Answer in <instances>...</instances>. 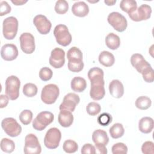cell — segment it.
Listing matches in <instances>:
<instances>
[{
    "mask_svg": "<svg viewBox=\"0 0 154 154\" xmlns=\"http://www.w3.org/2000/svg\"><path fill=\"white\" fill-rule=\"evenodd\" d=\"M68 59L67 67L70 71L72 72H79L84 68L82 61V53L81 51L76 47H72L67 53Z\"/></svg>",
    "mask_w": 154,
    "mask_h": 154,
    "instance_id": "cell-1",
    "label": "cell"
},
{
    "mask_svg": "<svg viewBox=\"0 0 154 154\" xmlns=\"http://www.w3.org/2000/svg\"><path fill=\"white\" fill-rule=\"evenodd\" d=\"M18 20L13 17L5 18L2 23V33L7 40H13L16 37L18 30Z\"/></svg>",
    "mask_w": 154,
    "mask_h": 154,
    "instance_id": "cell-2",
    "label": "cell"
},
{
    "mask_svg": "<svg viewBox=\"0 0 154 154\" xmlns=\"http://www.w3.org/2000/svg\"><path fill=\"white\" fill-rule=\"evenodd\" d=\"M20 81L14 75L8 76L5 81V94L11 100L17 99L19 96Z\"/></svg>",
    "mask_w": 154,
    "mask_h": 154,
    "instance_id": "cell-3",
    "label": "cell"
},
{
    "mask_svg": "<svg viewBox=\"0 0 154 154\" xmlns=\"http://www.w3.org/2000/svg\"><path fill=\"white\" fill-rule=\"evenodd\" d=\"M54 35L57 42L63 46L69 45L72 40L67 26L63 24H59L55 26L54 30Z\"/></svg>",
    "mask_w": 154,
    "mask_h": 154,
    "instance_id": "cell-4",
    "label": "cell"
},
{
    "mask_svg": "<svg viewBox=\"0 0 154 154\" xmlns=\"http://www.w3.org/2000/svg\"><path fill=\"white\" fill-rule=\"evenodd\" d=\"M60 94L58 87L54 84L46 85L42 90L41 99L46 104L51 105L55 102Z\"/></svg>",
    "mask_w": 154,
    "mask_h": 154,
    "instance_id": "cell-5",
    "label": "cell"
},
{
    "mask_svg": "<svg viewBox=\"0 0 154 154\" xmlns=\"http://www.w3.org/2000/svg\"><path fill=\"white\" fill-rule=\"evenodd\" d=\"M54 119V114L49 111H42L32 121V127L37 131H43Z\"/></svg>",
    "mask_w": 154,
    "mask_h": 154,
    "instance_id": "cell-6",
    "label": "cell"
},
{
    "mask_svg": "<svg viewBox=\"0 0 154 154\" xmlns=\"http://www.w3.org/2000/svg\"><path fill=\"white\" fill-rule=\"evenodd\" d=\"M61 133L57 128H50L46 133L44 138V144L49 149H55L60 144Z\"/></svg>",
    "mask_w": 154,
    "mask_h": 154,
    "instance_id": "cell-7",
    "label": "cell"
},
{
    "mask_svg": "<svg viewBox=\"0 0 154 154\" xmlns=\"http://www.w3.org/2000/svg\"><path fill=\"white\" fill-rule=\"evenodd\" d=\"M1 126L4 132L11 137H17L22 132L21 126L12 117L4 119L1 122Z\"/></svg>",
    "mask_w": 154,
    "mask_h": 154,
    "instance_id": "cell-8",
    "label": "cell"
},
{
    "mask_svg": "<svg viewBox=\"0 0 154 154\" xmlns=\"http://www.w3.org/2000/svg\"><path fill=\"white\" fill-rule=\"evenodd\" d=\"M23 152L25 154H39L41 153V146L38 138L34 134H29L26 135Z\"/></svg>",
    "mask_w": 154,
    "mask_h": 154,
    "instance_id": "cell-9",
    "label": "cell"
},
{
    "mask_svg": "<svg viewBox=\"0 0 154 154\" xmlns=\"http://www.w3.org/2000/svg\"><path fill=\"white\" fill-rule=\"evenodd\" d=\"M107 20L109 24L118 32H123L127 28L128 22L126 19L119 12H112L109 13Z\"/></svg>",
    "mask_w": 154,
    "mask_h": 154,
    "instance_id": "cell-10",
    "label": "cell"
},
{
    "mask_svg": "<svg viewBox=\"0 0 154 154\" xmlns=\"http://www.w3.org/2000/svg\"><path fill=\"white\" fill-rule=\"evenodd\" d=\"M91 88L90 96L94 100H99L103 98L105 94L103 79H94L90 81Z\"/></svg>",
    "mask_w": 154,
    "mask_h": 154,
    "instance_id": "cell-11",
    "label": "cell"
},
{
    "mask_svg": "<svg viewBox=\"0 0 154 154\" xmlns=\"http://www.w3.org/2000/svg\"><path fill=\"white\" fill-rule=\"evenodd\" d=\"M20 45L22 51L26 54H31L35 51V40L34 36L29 32H24L19 37Z\"/></svg>",
    "mask_w": 154,
    "mask_h": 154,
    "instance_id": "cell-12",
    "label": "cell"
},
{
    "mask_svg": "<svg viewBox=\"0 0 154 154\" xmlns=\"http://www.w3.org/2000/svg\"><path fill=\"white\" fill-rule=\"evenodd\" d=\"M152 8L147 4H142L133 13L128 14L131 19L135 22L147 20L150 17Z\"/></svg>",
    "mask_w": 154,
    "mask_h": 154,
    "instance_id": "cell-13",
    "label": "cell"
},
{
    "mask_svg": "<svg viewBox=\"0 0 154 154\" xmlns=\"http://www.w3.org/2000/svg\"><path fill=\"white\" fill-rule=\"evenodd\" d=\"M49 64L55 69L62 67L65 63V52L61 48H55L51 53Z\"/></svg>",
    "mask_w": 154,
    "mask_h": 154,
    "instance_id": "cell-14",
    "label": "cell"
},
{
    "mask_svg": "<svg viewBox=\"0 0 154 154\" xmlns=\"http://www.w3.org/2000/svg\"><path fill=\"white\" fill-rule=\"evenodd\" d=\"M80 98L75 93H69L67 94L63 99V102L60 105V110H67L70 112L74 111L76 106L79 103Z\"/></svg>",
    "mask_w": 154,
    "mask_h": 154,
    "instance_id": "cell-15",
    "label": "cell"
},
{
    "mask_svg": "<svg viewBox=\"0 0 154 154\" xmlns=\"http://www.w3.org/2000/svg\"><path fill=\"white\" fill-rule=\"evenodd\" d=\"M33 23L35 26L37 31L41 34H48L51 29L52 24L47 17L42 14H38L34 17Z\"/></svg>",
    "mask_w": 154,
    "mask_h": 154,
    "instance_id": "cell-16",
    "label": "cell"
},
{
    "mask_svg": "<svg viewBox=\"0 0 154 154\" xmlns=\"http://www.w3.org/2000/svg\"><path fill=\"white\" fill-rule=\"evenodd\" d=\"M18 49L13 44H5L1 48V56L5 61H13L18 56Z\"/></svg>",
    "mask_w": 154,
    "mask_h": 154,
    "instance_id": "cell-17",
    "label": "cell"
},
{
    "mask_svg": "<svg viewBox=\"0 0 154 154\" xmlns=\"http://www.w3.org/2000/svg\"><path fill=\"white\" fill-rule=\"evenodd\" d=\"M131 63L136 69L138 72H141L151 65L144 59L143 56L140 54H134L131 57Z\"/></svg>",
    "mask_w": 154,
    "mask_h": 154,
    "instance_id": "cell-18",
    "label": "cell"
},
{
    "mask_svg": "<svg viewBox=\"0 0 154 154\" xmlns=\"http://www.w3.org/2000/svg\"><path fill=\"white\" fill-rule=\"evenodd\" d=\"M109 91L113 97L121 98L124 94L123 85L119 80L114 79L109 84Z\"/></svg>",
    "mask_w": 154,
    "mask_h": 154,
    "instance_id": "cell-19",
    "label": "cell"
},
{
    "mask_svg": "<svg viewBox=\"0 0 154 154\" xmlns=\"http://www.w3.org/2000/svg\"><path fill=\"white\" fill-rule=\"evenodd\" d=\"M72 11L75 16L83 17L88 14L89 7L85 2L78 1L75 2L72 5Z\"/></svg>",
    "mask_w": 154,
    "mask_h": 154,
    "instance_id": "cell-20",
    "label": "cell"
},
{
    "mask_svg": "<svg viewBox=\"0 0 154 154\" xmlns=\"http://www.w3.org/2000/svg\"><path fill=\"white\" fill-rule=\"evenodd\" d=\"M59 124L64 127H70L73 122V116L72 112L67 110H61L58 117Z\"/></svg>",
    "mask_w": 154,
    "mask_h": 154,
    "instance_id": "cell-21",
    "label": "cell"
},
{
    "mask_svg": "<svg viewBox=\"0 0 154 154\" xmlns=\"http://www.w3.org/2000/svg\"><path fill=\"white\" fill-rule=\"evenodd\" d=\"M92 140L95 145L106 146L109 142L107 133L102 129H97L92 134Z\"/></svg>",
    "mask_w": 154,
    "mask_h": 154,
    "instance_id": "cell-22",
    "label": "cell"
},
{
    "mask_svg": "<svg viewBox=\"0 0 154 154\" xmlns=\"http://www.w3.org/2000/svg\"><path fill=\"white\" fill-rule=\"evenodd\" d=\"M153 120L149 117H144L141 118L138 122V129L140 132L144 134L151 132L153 129Z\"/></svg>",
    "mask_w": 154,
    "mask_h": 154,
    "instance_id": "cell-23",
    "label": "cell"
},
{
    "mask_svg": "<svg viewBox=\"0 0 154 154\" xmlns=\"http://www.w3.org/2000/svg\"><path fill=\"white\" fill-rule=\"evenodd\" d=\"M99 61L105 67H111L115 63V58L112 53L103 51L99 55Z\"/></svg>",
    "mask_w": 154,
    "mask_h": 154,
    "instance_id": "cell-24",
    "label": "cell"
},
{
    "mask_svg": "<svg viewBox=\"0 0 154 154\" xmlns=\"http://www.w3.org/2000/svg\"><path fill=\"white\" fill-rule=\"evenodd\" d=\"M105 44L109 49L116 50L120 45V37L113 32L109 33L105 37Z\"/></svg>",
    "mask_w": 154,
    "mask_h": 154,
    "instance_id": "cell-25",
    "label": "cell"
},
{
    "mask_svg": "<svg viewBox=\"0 0 154 154\" xmlns=\"http://www.w3.org/2000/svg\"><path fill=\"white\" fill-rule=\"evenodd\" d=\"M87 87L85 79L80 76L74 77L71 81V88L75 92L81 93Z\"/></svg>",
    "mask_w": 154,
    "mask_h": 154,
    "instance_id": "cell-26",
    "label": "cell"
},
{
    "mask_svg": "<svg viewBox=\"0 0 154 154\" xmlns=\"http://www.w3.org/2000/svg\"><path fill=\"white\" fill-rule=\"evenodd\" d=\"M120 7L122 11L129 14L137 8V4L134 0H122L120 3Z\"/></svg>",
    "mask_w": 154,
    "mask_h": 154,
    "instance_id": "cell-27",
    "label": "cell"
},
{
    "mask_svg": "<svg viewBox=\"0 0 154 154\" xmlns=\"http://www.w3.org/2000/svg\"><path fill=\"white\" fill-rule=\"evenodd\" d=\"M111 137L112 138L117 139L122 137L125 133V129L122 124L117 123L114 124L109 130Z\"/></svg>",
    "mask_w": 154,
    "mask_h": 154,
    "instance_id": "cell-28",
    "label": "cell"
},
{
    "mask_svg": "<svg viewBox=\"0 0 154 154\" xmlns=\"http://www.w3.org/2000/svg\"><path fill=\"white\" fill-rule=\"evenodd\" d=\"M152 105L151 99L144 96L138 97L135 101V106L137 108L141 110L147 109Z\"/></svg>",
    "mask_w": 154,
    "mask_h": 154,
    "instance_id": "cell-29",
    "label": "cell"
},
{
    "mask_svg": "<svg viewBox=\"0 0 154 154\" xmlns=\"http://www.w3.org/2000/svg\"><path fill=\"white\" fill-rule=\"evenodd\" d=\"M1 149L5 153H11L15 149L14 142L7 138H4L1 140L0 143Z\"/></svg>",
    "mask_w": 154,
    "mask_h": 154,
    "instance_id": "cell-30",
    "label": "cell"
},
{
    "mask_svg": "<svg viewBox=\"0 0 154 154\" xmlns=\"http://www.w3.org/2000/svg\"><path fill=\"white\" fill-rule=\"evenodd\" d=\"M38 91L37 87L32 83H27L23 87V93L28 97L35 96Z\"/></svg>",
    "mask_w": 154,
    "mask_h": 154,
    "instance_id": "cell-31",
    "label": "cell"
},
{
    "mask_svg": "<svg viewBox=\"0 0 154 154\" xmlns=\"http://www.w3.org/2000/svg\"><path fill=\"white\" fill-rule=\"evenodd\" d=\"M64 151L67 153H72L76 152L78 149V144L72 140H66L63 146Z\"/></svg>",
    "mask_w": 154,
    "mask_h": 154,
    "instance_id": "cell-32",
    "label": "cell"
},
{
    "mask_svg": "<svg viewBox=\"0 0 154 154\" xmlns=\"http://www.w3.org/2000/svg\"><path fill=\"white\" fill-rule=\"evenodd\" d=\"M69 9V4L65 0H58L55 5V11L59 14H65Z\"/></svg>",
    "mask_w": 154,
    "mask_h": 154,
    "instance_id": "cell-33",
    "label": "cell"
},
{
    "mask_svg": "<svg viewBox=\"0 0 154 154\" xmlns=\"http://www.w3.org/2000/svg\"><path fill=\"white\" fill-rule=\"evenodd\" d=\"M103 71L99 67H93L88 72V77L90 81L94 79H103Z\"/></svg>",
    "mask_w": 154,
    "mask_h": 154,
    "instance_id": "cell-34",
    "label": "cell"
},
{
    "mask_svg": "<svg viewBox=\"0 0 154 154\" xmlns=\"http://www.w3.org/2000/svg\"><path fill=\"white\" fill-rule=\"evenodd\" d=\"M86 111L88 114L91 116H94L98 114L101 111L100 105L94 102H90L86 106Z\"/></svg>",
    "mask_w": 154,
    "mask_h": 154,
    "instance_id": "cell-35",
    "label": "cell"
},
{
    "mask_svg": "<svg viewBox=\"0 0 154 154\" xmlns=\"http://www.w3.org/2000/svg\"><path fill=\"white\" fill-rule=\"evenodd\" d=\"M19 119L23 125H28L32 121V112L30 110L25 109L20 112Z\"/></svg>",
    "mask_w": 154,
    "mask_h": 154,
    "instance_id": "cell-36",
    "label": "cell"
},
{
    "mask_svg": "<svg viewBox=\"0 0 154 154\" xmlns=\"http://www.w3.org/2000/svg\"><path fill=\"white\" fill-rule=\"evenodd\" d=\"M111 151L113 154H126L128 153V147L123 143H117L112 146Z\"/></svg>",
    "mask_w": 154,
    "mask_h": 154,
    "instance_id": "cell-37",
    "label": "cell"
},
{
    "mask_svg": "<svg viewBox=\"0 0 154 154\" xmlns=\"http://www.w3.org/2000/svg\"><path fill=\"white\" fill-rule=\"evenodd\" d=\"M53 75L52 70L47 67H44L40 70L39 77L43 81H48L50 80Z\"/></svg>",
    "mask_w": 154,
    "mask_h": 154,
    "instance_id": "cell-38",
    "label": "cell"
},
{
    "mask_svg": "<svg viewBox=\"0 0 154 154\" xmlns=\"http://www.w3.org/2000/svg\"><path fill=\"white\" fill-rule=\"evenodd\" d=\"M112 120V116L107 112H103L97 117L98 123L103 126H108L109 123H111Z\"/></svg>",
    "mask_w": 154,
    "mask_h": 154,
    "instance_id": "cell-39",
    "label": "cell"
},
{
    "mask_svg": "<svg viewBox=\"0 0 154 154\" xmlns=\"http://www.w3.org/2000/svg\"><path fill=\"white\" fill-rule=\"evenodd\" d=\"M142 76L143 79L146 82H153L154 80V76H153V69L151 66H149L145 70H144L142 73Z\"/></svg>",
    "mask_w": 154,
    "mask_h": 154,
    "instance_id": "cell-40",
    "label": "cell"
},
{
    "mask_svg": "<svg viewBox=\"0 0 154 154\" xmlns=\"http://www.w3.org/2000/svg\"><path fill=\"white\" fill-rule=\"evenodd\" d=\"M141 151L144 154L154 153V144L152 141H147L144 142L141 146Z\"/></svg>",
    "mask_w": 154,
    "mask_h": 154,
    "instance_id": "cell-41",
    "label": "cell"
},
{
    "mask_svg": "<svg viewBox=\"0 0 154 154\" xmlns=\"http://www.w3.org/2000/svg\"><path fill=\"white\" fill-rule=\"evenodd\" d=\"M11 11V7L6 1H1L0 4V16H3Z\"/></svg>",
    "mask_w": 154,
    "mask_h": 154,
    "instance_id": "cell-42",
    "label": "cell"
},
{
    "mask_svg": "<svg viewBox=\"0 0 154 154\" xmlns=\"http://www.w3.org/2000/svg\"><path fill=\"white\" fill-rule=\"evenodd\" d=\"M81 152L83 154H94L96 153L95 147L90 143L85 144L82 147Z\"/></svg>",
    "mask_w": 154,
    "mask_h": 154,
    "instance_id": "cell-43",
    "label": "cell"
},
{
    "mask_svg": "<svg viewBox=\"0 0 154 154\" xmlns=\"http://www.w3.org/2000/svg\"><path fill=\"white\" fill-rule=\"evenodd\" d=\"M9 98L7 95H4V94H1L0 96V108H3L5 106H7V105L8 103V100H9Z\"/></svg>",
    "mask_w": 154,
    "mask_h": 154,
    "instance_id": "cell-44",
    "label": "cell"
},
{
    "mask_svg": "<svg viewBox=\"0 0 154 154\" xmlns=\"http://www.w3.org/2000/svg\"><path fill=\"white\" fill-rule=\"evenodd\" d=\"M95 150L96 153H101V154H106L107 149L106 148V146L104 145H95Z\"/></svg>",
    "mask_w": 154,
    "mask_h": 154,
    "instance_id": "cell-45",
    "label": "cell"
},
{
    "mask_svg": "<svg viewBox=\"0 0 154 154\" xmlns=\"http://www.w3.org/2000/svg\"><path fill=\"white\" fill-rule=\"evenodd\" d=\"M11 2L16 5H22L25 4L26 2H27V1H18V0L13 1V0H12Z\"/></svg>",
    "mask_w": 154,
    "mask_h": 154,
    "instance_id": "cell-46",
    "label": "cell"
},
{
    "mask_svg": "<svg viewBox=\"0 0 154 154\" xmlns=\"http://www.w3.org/2000/svg\"><path fill=\"white\" fill-rule=\"evenodd\" d=\"M104 2L108 6L113 5L116 2V1H104Z\"/></svg>",
    "mask_w": 154,
    "mask_h": 154,
    "instance_id": "cell-47",
    "label": "cell"
}]
</instances>
